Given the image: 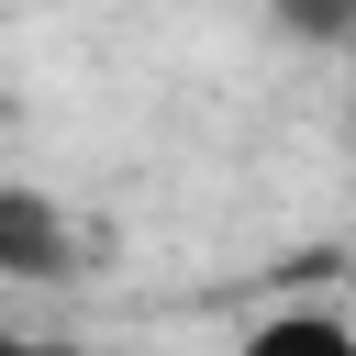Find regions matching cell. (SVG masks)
Here are the masks:
<instances>
[{
  "instance_id": "obj_3",
  "label": "cell",
  "mask_w": 356,
  "mask_h": 356,
  "mask_svg": "<svg viewBox=\"0 0 356 356\" xmlns=\"http://www.w3.org/2000/svg\"><path fill=\"white\" fill-rule=\"evenodd\" d=\"M267 22L300 44H356V0H267Z\"/></svg>"
},
{
  "instance_id": "obj_1",
  "label": "cell",
  "mask_w": 356,
  "mask_h": 356,
  "mask_svg": "<svg viewBox=\"0 0 356 356\" xmlns=\"http://www.w3.org/2000/svg\"><path fill=\"white\" fill-rule=\"evenodd\" d=\"M44 278H78V222L44 189L0 178V289H44Z\"/></svg>"
},
{
  "instance_id": "obj_2",
  "label": "cell",
  "mask_w": 356,
  "mask_h": 356,
  "mask_svg": "<svg viewBox=\"0 0 356 356\" xmlns=\"http://www.w3.org/2000/svg\"><path fill=\"white\" fill-rule=\"evenodd\" d=\"M234 356H356L345 312H267L256 334H234Z\"/></svg>"
},
{
  "instance_id": "obj_4",
  "label": "cell",
  "mask_w": 356,
  "mask_h": 356,
  "mask_svg": "<svg viewBox=\"0 0 356 356\" xmlns=\"http://www.w3.org/2000/svg\"><path fill=\"white\" fill-rule=\"evenodd\" d=\"M0 356H89V345H67V334H11V323H0Z\"/></svg>"
}]
</instances>
